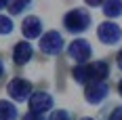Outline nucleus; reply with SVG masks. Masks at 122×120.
Listing matches in <instances>:
<instances>
[{"label":"nucleus","instance_id":"f257e3e1","mask_svg":"<svg viewBox=\"0 0 122 120\" xmlns=\"http://www.w3.org/2000/svg\"><path fill=\"white\" fill-rule=\"evenodd\" d=\"M72 78L80 86L95 82V80H107L110 78V61L97 59V61H86V63H76L72 68Z\"/></svg>","mask_w":122,"mask_h":120},{"label":"nucleus","instance_id":"f03ea898","mask_svg":"<svg viewBox=\"0 0 122 120\" xmlns=\"http://www.w3.org/2000/svg\"><path fill=\"white\" fill-rule=\"evenodd\" d=\"M61 21H63L65 32L80 36V34H84L86 30L91 27V23H93V15L86 11V9H82V6H76V9L65 11V15H63Z\"/></svg>","mask_w":122,"mask_h":120},{"label":"nucleus","instance_id":"7ed1b4c3","mask_svg":"<svg viewBox=\"0 0 122 120\" xmlns=\"http://www.w3.org/2000/svg\"><path fill=\"white\" fill-rule=\"evenodd\" d=\"M32 93H34V84L30 82L27 78H21V76L11 78L9 84H6V95L15 103H25Z\"/></svg>","mask_w":122,"mask_h":120},{"label":"nucleus","instance_id":"20e7f679","mask_svg":"<svg viewBox=\"0 0 122 120\" xmlns=\"http://www.w3.org/2000/svg\"><path fill=\"white\" fill-rule=\"evenodd\" d=\"M38 48H40V53H42V55H49V57L59 55L61 51L65 48L63 34L57 32V30H49V32H44L42 36L38 38Z\"/></svg>","mask_w":122,"mask_h":120},{"label":"nucleus","instance_id":"39448f33","mask_svg":"<svg viewBox=\"0 0 122 120\" xmlns=\"http://www.w3.org/2000/svg\"><path fill=\"white\" fill-rule=\"evenodd\" d=\"M65 51H67V57L72 61H76V63H86L93 57V47H91V42L86 38H74Z\"/></svg>","mask_w":122,"mask_h":120},{"label":"nucleus","instance_id":"423d86ee","mask_svg":"<svg viewBox=\"0 0 122 120\" xmlns=\"http://www.w3.org/2000/svg\"><path fill=\"white\" fill-rule=\"evenodd\" d=\"M110 95V84L107 80H95V82L84 84V101L91 105H99L103 103Z\"/></svg>","mask_w":122,"mask_h":120},{"label":"nucleus","instance_id":"0eeeda50","mask_svg":"<svg viewBox=\"0 0 122 120\" xmlns=\"http://www.w3.org/2000/svg\"><path fill=\"white\" fill-rule=\"evenodd\" d=\"M97 38L103 42V44H107V47L118 44L120 38H122V27L116 23V21L105 19V21H101V23L97 25Z\"/></svg>","mask_w":122,"mask_h":120},{"label":"nucleus","instance_id":"6e6552de","mask_svg":"<svg viewBox=\"0 0 122 120\" xmlns=\"http://www.w3.org/2000/svg\"><path fill=\"white\" fill-rule=\"evenodd\" d=\"M27 105H30V112H38V114H46V112H53V105H55V99L49 91H34L30 99H27Z\"/></svg>","mask_w":122,"mask_h":120},{"label":"nucleus","instance_id":"1a4fd4ad","mask_svg":"<svg viewBox=\"0 0 122 120\" xmlns=\"http://www.w3.org/2000/svg\"><path fill=\"white\" fill-rule=\"evenodd\" d=\"M42 30H44L42 27V19L38 15H27V17H23V21H21V34H23L25 40H36V38H40L44 34Z\"/></svg>","mask_w":122,"mask_h":120},{"label":"nucleus","instance_id":"9d476101","mask_svg":"<svg viewBox=\"0 0 122 120\" xmlns=\"http://www.w3.org/2000/svg\"><path fill=\"white\" fill-rule=\"evenodd\" d=\"M13 55V61H15V65H27L32 57H34V47L30 44V40H19V42H15V47L11 51Z\"/></svg>","mask_w":122,"mask_h":120},{"label":"nucleus","instance_id":"9b49d317","mask_svg":"<svg viewBox=\"0 0 122 120\" xmlns=\"http://www.w3.org/2000/svg\"><path fill=\"white\" fill-rule=\"evenodd\" d=\"M101 11L103 15L107 17V19H118L122 15V0H103V4H101Z\"/></svg>","mask_w":122,"mask_h":120},{"label":"nucleus","instance_id":"f8f14e48","mask_svg":"<svg viewBox=\"0 0 122 120\" xmlns=\"http://www.w3.org/2000/svg\"><path fill=\"white\" fill-rule=\"evenodd\" d=\"M19 110L11 99H0V120H17Z\"/></svg>","mask_w":122,"mask_h":120},{"label":"nucleus","instance_id":"ddd939ff","mask_svg":"<svg viewBox=\"0 0 122 120\" xmlns=\"http://www.w3.org/2000/svg\"><path fill=\"white\" fill-rule=\"evenodd\" d=\"M32 4H34V0H9V2H6V11H9L11 17H15V15L25 13Z\"/></svg>","mask_w":122,"mask_h":120},{"label":"nucleus","instance_id":"4468645a","mask_svg":"<svg viewBox=\"0 0 122 120\" xmlns=\"http://www.w3.org/2000/svg\"><path fill=\"white\" fill-rule=\"evenodd\" d=\"M99 120H122V103H110L99 112Z\"/></svg>","mask_w":122,"mask_h":120},{"label":"nucleus","instance_id":"2eb2a0df","mask_svg":"<svg viewBox=\"0 0 122 120\" xmlns=\"http://www.w3.org/2000/svg\"><path fill=\"white\" fill-rule=\"evenodd\" d=\"M13 30H15V25H13L11 15H2L0 13V36H9Z\"/></svg>","mask_w":122,"mask_h":120},{"label":"nucleus","instance_id":"dca6fc26","mask_svg":"<svg viewBox=\"0 0 122 120\" xmlns=\"http://www.w3.org/2000/svg\"><path fill=\"white\" fill-rule=\"evenodd\" d=\"M49 120H74V116L67 110H55V112H51Z\"/></svg>","mask_w":122,"mask_h":120},{"label":"nucleus","instance_id":"f3484780","mask_svg":"<svg viewBox=\"0 0 122 120\" xmlns=\"http://www.w3.org/2000/svg\"><path fill=\"white\" fill-rule=\"evenodd\" d=\"M21 120H46V118H44V114H38V112H25Z\"/></svg>","mask_w":122,"mask_h":120},{"label":"nucleus","instance_id":"a211bd4d","mask_svg":"<svg viewBox=\"0 0 122 120\" xmlns=\"http://www.w3.org/2000/svg\"><path fill=\"white\" fill-rule=\"evenodd\" d=\"M86 6H91V9H97V6H101L103 4V0H84Z\"/></svg>","mask_w":122,"mask_h":120},{"label":"nucleus","instance_id":"6ab92c4d","mask_svg":"<svg viewBox=\"0 0 122 120\" xmlns=\"http://www.w3.org/2000/svg\"><path fill=\"white\" fill-rule=\"evenodd\" d=\"M116 65H118V70L122 72V48L116 53Z\"/></svg>","mask_w":122,"mask_h":120},{"label":"nucleus","instance_id":"aec40b11","mask_svg":"<svg viewBox=\"0 0 122 120\" xmlns=\"http://www.w3.org/2000/svg\"><path fill=\"white\" fill-rule=\"evenodd\" d=\"M6 76V65H4V61H2V57H0V80Z\"/></svg>","mask_w":122,"mask_h":120},{"label":"nucleus","instance_id":"412c9836","mask_svg":"<svg viewBox=\"0 0 122 120\" xmlns=\"http://www.w3.org/2000/svg\"><path fill=\"white\" fill-rule=\"evenodd\" d=\"M116 89H118V95L122 97V78H120V80H118V84H116Z\"/></svg>","mask_w":122,"mask_h":120},{"label":"nucleus","instance_id":"4be33fe9","mask_svg":"<svg viewBox=\"0 0 122 120\" xmlns=\"http://www.w3.org/2000/svg\"><path fill=\"white\" fill-rule=\"evenodd\" d=\"M6 2H9V0H0V11H2L4 6H6Z\"/></svg>","mask_w":122,"mask_h":120},{"label":"nucleus","instance_id":"5701e85b","mask_svg":"<svg viewBox=\"0 0 122 120\" xmlns=\"http://www.w3.org/2000/svg\"><path fill=\"white\" fill-rule=\"evenodd\" d=\"M80 120H95V118H88V116H84V118H80Z\"/></svg>","mask_w":122,"mask_h":120}]
</instances>
